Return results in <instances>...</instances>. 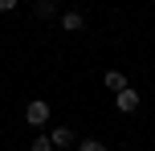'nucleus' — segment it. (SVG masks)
Instances as JSON below:
<instances>
[{
	"label": "nucleus",
	"mask_w": 155,
	"mask_h": 151,
	"mask_svg": "<svg viewBox=\"0 0 155 151\" xmlns=\"http://www.w3.org/2000/svg\"><path fill=\"white\" fill-rule=\"evenodd\" d=\"M37 16L49 21V16H53V0H37Z\"/></svg>",
	"instance_id": "nucleus-7"
},
{
	"label": "nucleus",
	"mask_w": 155,
	"mask_h": 151,
	"mask_svg": "<svg viewBox=\"0 0 155 151\" xmlns=\"http://www.w3.org/2000/svg\"><path fill=\"white\" fill-rule=\"evenodd\" d=\"M114 106H118V114H131V110H139V94H135L131 86H127V90H118V94H114Z\"/></svg>",
	"instance_id": "nucleus-2"
},
{
	"label": "nucleus",
	"mask_w": 155,
	"mask_h": 151,
	"mask_svg": "<svg viewBox=\"0 0 155 151\" xmlns=\"http://www.w3.org/2000/svg\"><path fill=\"white\" fill-rule=\"evenodd\" d=\"M49 143L61 151V147H74V143H78V135H74L70 127H53V131H49Z\"/></svg>",
	"instance_id": "nucleus-3"
},
{
	"label": "nucleus",
	"mask_w": 155,
	"mask_h": 151,
	"mask_svg": "<svg viewBox=\"0 0 155 151\" xmlns=\"http://www.w3.org/2000/svg\"><path fill=\"white\" fill-rule=\"evenodd\" d=\"M78 151H106V143H98V139H82Z\"/></svg>",
	"instance_id": "nucleus-8"
},
{
	"label": "nucleus",
	"mask_w": 155,
	"mask_h": 151,
	"mask_svg": "<svg viewBox=\"0 0 155 151\" xmlns=\"http://www.w3.org/2000/svg\"><path fill=\"white\" fill-rule=\"evenodd\" d=\"M16 8V0H0V12H12Z\"/></svg>",
	"instance_id": "nucleus-9"
},
{
	"label": "nucleus",
	"mask_w": 155,
	"mask_h": 151,
	"mask_svg": "<svg viewBox=\"0 0 155 151\" xmlns=\"http://www.w3.org/2000/svg\"><path fill=\"white\" fill-rule=\"evenodd\" d=\"M61 29H65V33H82V29H86V16H82V12H65V16H61Z\"/></svg>",
	"instance_id": "nucleus-4"
},
{
	"label": "nucleus",
	"mask_w": 155,
	"mask_h": 151,
	"mask_svg": "<svg viewBox=\"0 0 155 151\" xmlns=\"http://www.w3.org/2000/svg\"><path fill=\"white\" fill-rule=\"evenodd\" d=\"M102 82H106V90H114V94H118V90H127V74H123V70H106V78H102Z\"/></svg>",
	"instance_id": "nucleus-5"
},
{
	"label": "nucleus",
	"mask_w": 155,
	"mask_h": 151,
	"mask_svg": "<svg viewBox=\"0 0 155 151\" xmlns=\"http://www.w3.org/2000/svg\"><path fill=\"white\" fill-rule=\"evenodd\" d=\"M25 123H29V127H45L49 123V102L45 98H33V102L25 106Z\"/></svg>",
	"instance_id": "nucleus-1"
},
{
	"label": "nucleus",
	"mask_w": 155,
	"mask_h": 151,
	"mask_svg": "<svg viewBox=\"0 0 155 151\" xmlns=\"http://www.w3.org/2000/svg\"><path fill=\"white\" fill-rule=\"evenodd\" d=\"M29 151H53V143H49V135H37V139L29 143Z\"/></svg>",
	"instance_id": "nucleus-6"
}]
</instances>
